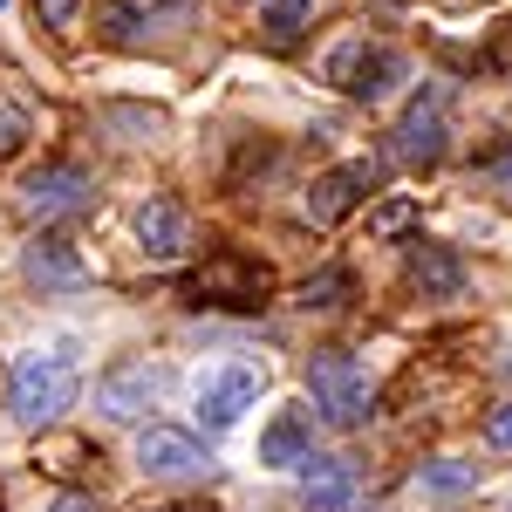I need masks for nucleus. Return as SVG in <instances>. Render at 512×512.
I'll return each instance as SVG.
<instances>
[{
    "label": "nucleus",
    "instance_id": "1",
    "mask_svg": "<svg viewBox=\"0 0 512 512\" xmlns=\"http://www.w3.org/2000/svg\"><path fill=\"white\" fill-rule=\"evenodd\" d=\"M76 403V362L69 355H21L14 362V390H7V410H14V424H55L62 410Z\"/></svg>",
    "mask_w": 512,
    "mask_h": 512
},
{
    "label": "nucleus",
    "instance_id": "2",
    "mask_svg": "<svg viewBox=\"0 0 512 512\" xmlns=\"http://www.w3.org/2000/svg\"><path fill=\"white\" fill-rule=\"evenodd\" d=\"M308 390H315V410L328 424H342V431L369 424L376 390H369V369H362L349 349H315L308 355Z\"/></svg>",
    "mask_w": 512,
    "mask_h": 512
},
{
    "label": "nucleus",
    "instance_id": "3",
    "mask_svg": "<svg viewBox=\"0 0 512 512\" xmlns=\"http://www.w3.org/2000/svg\"><path fill=\"white\" fill-rule=\"evenodd\" d=\"M164 383H171V369H164V362H151V355H130V362H117V369L96 383V410H103L110 424H137L144 410H158Z\"/></svg>",
    "mask_w": 512,
    "mask_h": 512
},
{
    "label": "nucleus",
    "instance_id": "4",
    "mask_svg": "<svg viewBox=\"0 0 512 512\" xmlns=\"http://www.w3.org/2000/svg\"><path fill=\"white\" fill-rule=\"evenodd\" d=\"M260 383H267V369L246 362V355L226 362V369H212V376L198 383V424H205V431H233L239 417L260 403Z\"/></svg>",
    "mask_w": 512,
    "mask_h": 512
},
{
    "label": "nucleus",
    "instance_id": "5",
    "mask_svg": "<svg viewBox=\"0 0 512 512\" xmlns=\"http://www.w3.org/2000/svg\"><path fill=\"white\" fill-rule=\"evenodd\" d=\"M192 294L212 301V308H260V301H267V267H253V260H239V253H212L192 274Z\"/></svg>",
    "mask_w": 512,
    "mask_h": 512
},
{
    "label": "nucleus",
    "instance_id": "6",
    "mask_svg": "<svg viewBox=\"0 0 512 512\" xmlns=\"http://www.w3.org/2000/svg\"><path fill=\"white\" fill-rule=\"evenodd\" d=\"M376 185H383V164H376V158L335 164L328 178H315V192H308V219H315V226H335V219H349Z\"/></svg>",
    "mask_w": 512,
    "mask_h": 512
},
{
    "label": "nucleus",
    "instance_id": "7",
    "mask_svg": "<svg viewBox=\"0 0 512 512\" xmlns=\"http://www.w3.org/2000/svg\"><path fill=\"white\" fill-rule=\"evenodd\" d=\"M328 76L342 82L349 96H369V103H376V96L403 76V55H396V48H383V41H376V48H369V41H349V48H335Z\"/></svg>",
    "mask_w": 512,
    "mask_h": 512
},
{
    "label": "nucleus",
    "instance_id": "8",
    "mask_svg": "<svg viewBox=\"0 0 512 512\" xmlns=\"http://www.w3.org/2000/svg\"><path fill=\"white\" fill-rule=\"evenodd\" d=\"M137 465H144L151 478H198V472H212V451H205L192 431L151 424V431H144V444H137Z\"/></svg>",
    "mask_w": 512,
    "mask_h": 512
},
{
    "label": "nucleus",
    "instance_id": "9",
    "mask_svg": "<svg viewBox=\"0 0 512 512\" xmlns=\"http://www.w3.org/2000/svg\"><path fill=\"white\" fill-rule=\"evenodd\" d=\"M89 198H96V185H89V171H76V164H48V171H35V178L21 185V205H28L35 219H69Z\"/></svg>",
    "mask_w": 512,
    "mask_h": 512
},
{
    "label": "nucleus",
    "instance_id": "10",
    "mask_svg": "<svg viewBox=\"0 0 512 512\" xmlns=\"http://www.w3.org/2000/svg\"><path fill=\"white\" fill-rule=\"evenodd\" d=\"M390 151L403 164H437V158H444V96H437V89H424V96L403 110Z\"/></svg>",
    "mask_w": 512,
    "mask_h": 512
},
{
    "label": "nucleus",
    "instance_id": "11",
    "mask_svg": "<svg viewBox=\"0 0 512 512\" xmlns=\"http://www.w3.org/2000/svg\"><path fill=\"white\" fill-rule=\"evenodd\" d=\"M301 506L308 512H355L362 506V485L342 458H308L301 465Z\"/></svg>",
    "mask_w": 512,
    "mask_h": 512
},
{
    "label": "nucleus",
    "instance_id": "12",
    "mask_svg": "<svg viewBox=\"0 0 512 512\" xmlns=\"http://www.w3.org/2000/svg\"><path fill=\"white\" fill-rule=\"evenodd\" d=\"M315 458V437L301 424V410H280L274 424L260 431V465H274V472H301Z\"/></svg>",
    "mask_w": 512,
    "mask_h": 512
},
{
    "label": "nucleus",
    "instance_id": "13",
    "mask_svg": "<svg viewBox=\"0 0 512 512\" xmlns=\"http://www.w3.org/2000/svg\"><path fill=\"white\" fill-rule=\"evenodd\" d=\"M137 239H144V253H151V260H178V253H185V239H192V226H185V212H178L171 198H151V205L137 212Z\"/></svg>",
    "mask_w": 512,
    "mask_h": 512
},
{
    "label": "nucleus",
    "instance_id": "14",
    "mask_svg": "<svg viewBox=\"0 0 512 512\" xmlns=\"http://www.w3.org/2000/svg\"><path fill=\"white\" fill-rule=\"evenodd\" d=\"M21 267H28V280H35V287H82V280H89V267L69 253V239H35Z\"/></svg>",
    "mask_w": 512,
    "mask_h": 512
},
{
    "label": "nucleus",
    "instance_id": "15",
    "mask_svg": "<svg viewBox=\"0 0 512 512\" xmlns=\"http://www.w3.org/2000/svg\"><path fill=\"white\" fill-rule=\"evenodd\" d=\"M410 280H417V287H424V294H458V260H451V253H444V246H424V239H417V253H410Z\"/></svg>",
    "mask_w": 512,
    "mask_h": 512
},
{
    "label": "nucleus",
    "instance_id": "16",
    "mask_svg": "<svg viewBox=\"0 0 512 512\" xmlns=\"http://www.w3.org/2000/svg\"><path fill=\"white\" fill-rule=\"evenodd\" d=\"M355 294V280H349V267H321L308 287H301V308H342Z\"/></svg>",
    "mask_w": 512,
    "mask_h": 512
},
{
    "label": "nucleus",
    "instance_id": "17",
    "mask_svg": "<svg viewBox=\"0 0 512 512\" xmlns=\"http://www.w3.org/2000/svg\"><path fill=\"white\" fill-rule=\"evenodd\" d=\"M424 485H431V492H444V499H451V492H472V485H478V465L437 458V465H424Z\"/></svg>",
    "mask_w": 512,
    "mask_h": 512
},
{
    "label": "nucleus",
    "instance_id": "18",
    "mask_svg": "<svg viewBox=\"0 0 512 512\" xmlns=\"http://www.w3.org/2000/svg\"><path fill=\"white\" fill-rule=\"evenodd\" d=\"M308 14H315V0H274V7H267V35L294 41L301 28H308Z\"/></svg>",
    "mask_w": 512,
    "mask_h": 512
},
{
    "label": "nucleus",
    "instance_id": "19",
    "mask_svg": "<svg viewBox=\"0 0 512 512\" xmlns=\"http://www.w3.org/2000/svg\"><path fill=\"white\" fill-rule=\"evenodd\" d=\"M21 137H28V110L0 96V158H7V151H21Z\"/></svg>",
    "mask_w": 512,
    "mask_h": 512
},
{
    "label": "nucleus",
    "instance_id": "20",
    "mask_svg": "<svg viewBox=\"0 0 512 512\" xmlns=\"http://www.w3.org/2000/svg\"><path fill=\"white\" fill-rule=\"evenodd\" d=\"M410 212H417V205H410V198H390V205H383V212H376V219H369V233H376V239L403 233V226H410Z\"/></svg>",
    "mask_w": 512,
    "mask_h": 512
},
{
    "label": "nucleus",
    "instance_id": "21",
    "mask_svg": "<svg viewBox=\"0 0 512 512\" xmlns=\"http://www.w3.org/2000/svg\"><path fill=\"white\" fill-rule=\"evenodd\" d=\"M485 444H492V451H506V458H512V403H499V410L485 417Z\"/></svg>",
    "mask_w": 512,
    "mask_h": 512
},
{
    "label": "nucleus",
    "instance_id": "22",
    "mask_svg": "<svg viewBox=\"0 0 512 512\" xmlns=\"http://www.w3.org/2000/svg\"><path fill=\"white\" fill-rule=\"evenodd\" d=\"M35 14L48 28H69V21H76V0H35Z\"/></svg>",
    "mask_w": 512,
    "mask_h": 512
},
{
    "label": "nucleus",
    "instance_id": "23",
    "mask_svg": "<svg viewBox=\"0 0 512 512\" xmlns=\"http://www.w3.org/2000/svg\"><path fill=\"white\" fill-rule=\"evenodd\" d=\"M48 512H96V499H82V492H62V499H55Z\"/></svg>",
    "mask_w": 512,
    "mask_h": 512
},
{
    "label": "nucleus",
    "instance_id": "24",
    "mask_svg": "<svg viewBox=\"0 0 512 512\" xmlns=\"http://www.w3.org/2000/svg\"><path fill=\"white\" fill-rule=\"evenodd\" d=\"M164 512H205V506H164Z\"/></svg>",
    "mask_w": 512,
    "mask_h": 512
},
{
    "label": "nucleus",
    "instance_id": "25",
    "mask_svg": "<svg viewBox=\"0 0 512 512\" xmlns=\"http://www.w3.org/2000/svg\"><path fill=\"white\" fill-rule=\"evenodd\" d=\"M0 7H7V0H0Z\"/></svg>",
    "mask_w": 512,
    "mask_h": 512
}]
</instances>
